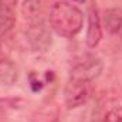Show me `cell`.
I'll list each match as a JSON object with an SVG mask.
<instances>
[{
    "label": "cell",
    "mask_w": 122,
    "mask_h": 122,
    "mask_svg": "<svg viewBox=\"0 0 122 122\" xmlns=\"http://www.w3.org/2000/svg\"><path fill=\"white\" fill-rule=\"evenodd\" d=\"M27 40L36 51H46L51 44V34L41 21L36 20L27 30Z\"/></svg>",
    "instance_id": "4"
},
{
    "label": "cell",
    "mask_w": 122,
    "mask_h": 122,
    "mask_svg": "<svg viewBox=\"0 0 122 122\" xmlns=\"http://www.w3.org/2000/svg\"><path fill=\"white\" fill-rule=\"evenodd\" d=\"M29 82H30V87H31V90L34 92H38V91H41L43 90V87L46 85V80H41L40 77H38V74L37 72H30L29 74Z\"/></svg>",
    "instance_id": "9"
},
{
    "label": "cell",
    "mask_w": 122,
    "mask_h": 122,
    "mask_svg": "<svg viewBox=\"0 0 122 122\" xmlns=\"http://www.w3.org/2000/svg\"><path fill=\"white\" fill-rule=\"evenodd\" d=\"M101 37H102V23H101L99 11L95 3H92L88 9V29H87L85 43L90 48H94L99 44Z\"/></svg>",
    "instance_id": "5"
},
{
    "label": "cell",
    "mask_w": 122,
    "mask_h": 122,
    "mask_svg": "<svg viewBox=\"0 0 122 122\" xmlns=\"http://www.w3.org/2000/svg\"><path fill=\"white\" fill-rule=\"evenodd\" d=\"M104 122H122V107H115L107 112Z\"/></svg>",
    "instance_id": "11"
},
{
    "label": "cell",
    "mask_w": 122,
    "mask_h": 122,
    "mask_svg": "<svg viewBox=\"0 0 122 122\" xmlns=\"http://www.w3.org/2000/svg\"><path fill=\"white\" fill-rule=\"evenodd\" d=\"M17 0H0V37L13 29L16 21L14 4Z\"/></svg>",
    "instance_id": "6"
},
{
    "label": "cell",
    "mask_w": 122,
    "mask_h": 122,
    "mask_svg": "<svg viewBox=\"0 0 122 122\" xmlns=\"http://www.w3.org/2000/svg\"><path fill=\"white\" fill-rule=\"evenodd\" d=\"M40 7V0H24V6H23V11L26 14V17L29 16H36V13L38 11Z\"/></svg>",
    "instance_id": "10"
},
{
    "label": "cell",
    "mask_w": 122,
    "mask_h": 122,
    "mask_svg": "<svg viewBox=\"0 0 122 122\" xmlns=\"http://www.w3.org/2000/svg\"><path fill=\"white\" fill-rule=\"evenodd\" d=\"M91 97V82L70 78L64 88V101L65 105L72 109L84 105Z\"/></svg>",
    "instance_id": "3"
},
{
    "label": "cell",
    "mask_w": 122,
    "mask_h": 122,
    "mask_svg": "<svg viewBox=\"0 0 122 122\" xmlns=\"http://www.w3.org/2000/svg\"><path fill=\"white\" fill-rule=\"evenodd\" d=\"M101 23L109 34H117L122 29V9H108Z\"/></svg>",
    "instance_id": "7"
},
{
    "label": "cell",
    "mask_w": 122,
    "mask_h": 122,
    "mask_svg": "<svg viewBox=\"0 0 122 122\" xmlns=\"http://www.w3.org/2000/svg\"><path fill=\"white\" fill-rule=\"evenodd\" d=\"M102 71V60L95 54H84L72 62L70 78L92 82Z\"/></svg>",
    "instance_id": "2"
},
{
    "label": "cell",
    "mask_w": 122,
    "mask_h": 122,
    "mask_svg": "<svg viewBox=\"0 0 122 122\" xmlns=\"http://www.w3.org/2000/svg\"><path fill=\"white\" fill-rule=\"evenodd\" d=\"M17 68L7 58H0V84L1 85H13L17 81Z\"/></svg>",
    "instance_id": "8"
},
{
    "label": "cell",
    "mask_w": 122,
    "mask_h": 122,
    "mask_svg": "<svg viewBox=\"0 0 122 122\" xmlns=\"http://www.w3.org/2000/svg\"><path fill=\"white\" fill-rule=\"evenodd\" d=\"M72 1H75V3H85L87 0H72Z\"/></svg>",
    "instance_id": "12"
},
{
    "label": "cell",
    "mask_w": 122,
    "mask_h": 122,
    "mask_svg": "<svg viewBox=\"0 0 122 122\" xmlns=\"http://www.w3.org/2000/svg\"><path fill=\"white\" fill-rule=\"evenodd\" d=\"M48 21L51 29L58 36L71 38L77 36L82 29L84 14L75 4L60 0L51 6Z\"/></svg>",
    "instance_id": "1"
}]
</instances>
